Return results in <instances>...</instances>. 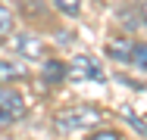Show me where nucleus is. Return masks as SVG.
I'll list each match as a JSON object with an SVG mask.
<instances>
[{
  "label": "nucleus",
  "mask_w": 147,
  "mask_h": 140,
  "mask_svg": "<svg viewBox=\"0 0 147 140\" xmlns=\"http://www.w3.org/2000/svg\"><path fill=\"white\" fill-rule=\"evenodd\" d=\"M141 22H144V28H147V0L141 3Z\"/></svg>",
  "instance_id": "obj_12"
},
{
  "label": "nucleus",
  "mask_w": 147,
  "mask_h": 140,
  "mask_svg": "<svg viewBox=\"0 0 147 140\" xmlns=\"http://www.w3.org/2000/svg\"><path fill=\"white\" fill-rule=\"evenodd\" d=\"M25 78H28V69H25L22 62H13V59H6V62H0V84L25 81Z\"/></svg>",
  "instance_id": "obj_6"
},
{
  "label": "nucleus",
  "mask_w": 147,
  "mask_h": 140,
  "mask_svg": "<svg viewBox=\"0 0 147 140\" xmlns=\"http://www.w3.org/2000/svg\"><path fill=\"white\" fill-rule=\"evenodd\" d=\"M97 121H100L97 106H69V109L57 112L53 128L57 131H85V128H94Z\"/></svg>",
  "instance_id": "obj_1"
},
{
  "label": "nucleus",
  "mask_w": 147,
  "mask_h": 140,
  "mask_svg": "<svg viewBox=\"0 0 147 140\" xmlns=\"http://www.w3.org/2000/svg\"><path fill=\"white\" fill-rule=\"evenodd\" d=\"M131 50H135V41L128 34H116V37L107 41V53H110V59H116V62H128L131 59Z\"/></svg>",
  "instance_id": "obj_5"
},
{
  "label": "nucleus",
  "mask_w": 147,
  "mask_h": 140,
  "mask_svg": "<svg viewBox=\"0 0 147 140\" xmlns=\"http://www.w3.org/2000/svg\"><path fill=\"white\" fill-rule=\"evenodd\" d=\"M128 62H135L138 69H144L147 72V44H135V50H131V59Z\"/></svg>",
  "instance_id": "obj_10"
},
{
  "label": "nucleus",
  "mask_w": 147,
  "mask_h": 140,
  "mask_svg": "<svg viewBox=\"0 0 147 140\" xmlns=\"http://www.w3.org/2000/svg\"><path fill=\"white\" fill-rule=\"evenodd\" d=\"M88 140H119V137L113 134V131H97V134H91Z\"/></svg>",
  "instance_id": "obj_11"
},
{
  "label": "nucleus",
  "mask_w": 147,
  "mask_h": 140,
  "mask_svg": "<svg viewBox=\"0 0 147 140\" xmlns=\"http://www.w3.org/2000/svg\"><path fill=\"white\" fill-rule=\"evenodd\" d=\"M44 78H47L50 84L63 81V78H66V65L57 62V59H47V62H44Z\"/></svg>",
  "instance_id": "obj_7"
},
{
  "label": "nucleus",
  "mask_w": 147,
  "mask_h": 140,
  "mask_svg": "<svg viewBox=\"0 0 147 140\" xmlns=\"http://www.w3.org/2000/svg\"><path fill=\"white\" fill-rule=\"evenodd\" d=\"M16 53H22L25 59H41V56L47 53V47H44V41H41L38 34L25 31V34L16 37Z\"/></svg>",
  "instance_id": "obj_4"
},
{
  "label": "nucleus",
  "mask_w": 147,
  "mask_h": 140,
  "mask_svg": "<svg viewBox=\"0 0 147 140\" xmlns=\"http://www.w3.org/2000/svg\"><path fill=\"white\" fill-rule=\"evenodd\" d=\"M66 78H69V81H107L100 62L91 59V56H85V53L72 56V62L66 65Z\"/></svg>",
  "instance_id": "obj_2"
},
{
  "label": "nucleus",
  "mask_w": 147,
  "mask_h": 140,
  "mask_svg": "<svg viewBox=\"0 0 147 140\" xmlns=\"http://www.w3.org/2000/svg\"><path fill=\"white\" fill-rule=\"evenodd\" d=\"M53 3L63 16H78L82 13V0H53Z\"/></svg>",
  "instance_id": "obj_9"
},
{
  "label": "nucleus",
  "mask_w": 147,
  "mask_h": 140,
  "mask_svg": "<svg viewBox=\"0 0 147 140\" xmlns=\"http://www.w3.org/2000/svg\"><path fill=\"white\" fill-rule=\"evenodd\" d=\"M9 31H13V13L0 3V41H6V37H9Z\"/></svg>",
  "instance_id": "obj_8"
},
{
  "label": "nucleus",
  "mask_w": 147,
  "mask_h": 140,
  "mask_svg": "<svg viewBox=\"0 0 147 140\" xmlns=\"http://www.w3.org/2000/svg\"><path fill=\"white\" fill-rule=\"evenodd\" d=\"M25 100L13 90V87H0V121H16L25 115Z\"/></svg>",
  "instance_id": "obj_3"
}]
</instances>
